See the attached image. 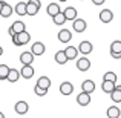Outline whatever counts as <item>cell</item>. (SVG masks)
I'll return each instance as SVG.
<instances>
[{"label": "cell", "instance_id": "obj_37", "mask_svg": "<svg viewBox=\"0 0 121 118\" xmlns=\"http://www.w3.org/2000/svg\"><path fill=\"white\" fill-rule=\"evenodd\" d=\"M2 55H3V48L0 46V57H2Z\"/></svg>", "mask_w": 121, "mask_h": 118}, {"label": "cell", "instance_id": "obj_9", "mask_svg": "<svg viewBox=\"0 0 121 118\" xmlns=\"http://www.w3.org/2000/svg\"><path fill=\"white\" fill-rule=\"evenodd\" d=\"M44 51H46V48H44V44L41 43V41H35V43L32 44V48H31V52L34 54V55H43Z\"/></svg>", "mask_w": 121, "mask_h": 118}, {"label": "cell", "instance_id": "obj_2", "mask_svg": "<svg viewBox=\"0 0 121 118\" xmlns=\"http://www.w3.org/2000/svg\"><path fill=\"white\" fill-rule=\"evenodd\" d=\"M86 28H87V23H86L84 18H75V20L72 22V29H74L75 32H78V34L84 32Z\"/></svg>", "mask_w": 121, "mask_h": 118}, {"label": "cell", "instance_id": "obj_32", "mask_svg": "<svg viewBox=\"0 0 121 118\" xmlns=\"http://www.w3.org/2000/svg\"><path fill=\"white\" fill-rule=\"evenodd\" d=\"M12 44H14V46H22L20 41H18V37H17V35H12Z\"/></svg>", "mask_w": 121, "mask_h": 118}, {"label": "cell", "instance_id": "obj_29", "mask_svg": "<svg viewBox=\"0 0 121 118\" xmlns=\"http://www.w3.org/2000/svg\"><path fill=\"white\" fill-rule=\"evenodd\" d=\"M9 66L6 65H0V80H8V74H9Z\"/></svg>", "mask_w": 121, "mask_h": 118}, {"label": "cell", "instance_id": "obj_14", "mask_svg": "<svg viewBox=\"0 0 121 118\" xmlns=\"http://www.w3.org/2000/svg\"><path fill=\"white\" fill-rule=\"evenodd\" d=\"M65 54H66V57H68L69 60H75L78 57V54H80V51H78V48H75V46H66Z\"/></svg>", "mask_w": 121, "mask_h": 118}, {"label": "cell", "instance_id": "obj_13", "mask_svg": "<svg viewBox=\"0 0 121 118\" xmlns=\"http://www.w3.org/2000/svg\"><path fill=\"white\" fill-rule=\"evenodd\" d=\"M63 14H65L66 20H72L74 22L75 18H77V9H75L74 6H68V8L63 9Z\"/></svg>", "mask_w": 121, "mask_h": 118}, {"label": "cell", "instance_id": "obj_24", "mask_svg": "<svg viewBox=\"0 0 121 118\" xmlns=\"http://www.w3.org/2000/svg\"><path fill=\"white\" fill-rule=\"evenodd\" d=\"M11 14H12V6L9 5V3L5 2V5H3L2 11H0V15H2L3 18H8V17H11Z\"/></svg>", "mask_w": 121, "mask_h": 118}, {"label": "cell", "instance_id": "obj_11", "mask_svg": "<svg viewBox=\"0 0 121 118\" xmlns=\"http://www.w3.org/2000/svg\"><path fill=\"white\" fill-rule=\"evenodd\" d=\"M77 103L78 106H87L91 103V94H86V92L81 91V94L77 95Z\"/></svg>", "mask_w": 121, "mask_h": 118}, {"label": "cell", "instance_id": "obj_1", "mask_svg": "<svg viewBox=\"0 0 121 118\" xmlns=\"http://www.w3.org/2000/svg\"><path fill=\"white\" fill-rule=\"evenodd\" d=\"M23 31H26V26H25V23L22 20H17V22H14V23L9 26V29H8V32H9V35H17V34H20V32H23Z\"/></svg>", "mask_w": 121, "mask_h": 118}, {"label": "cell", "instance_id": "obj_18", "mask_svg": "<svg viewBox=\"0 0 121 118\" xmlns=\"http://www.w3.org/2000/svg\"><path fill=\"white\" fill-rule=\"evenodd\" d=\"M20 77H22V75H20V71H17V69H9L8 80H6V81L15 83V81H18V78H20Z\"/></svg>", "mask_w": 121, "mask_h": 118}, {"label": "cell", "instance_id": "obj_6", "mask_svg": "<svg viewBox=\"0 0 121 118\" xmlns=\"http://www.w3.org/2000/svg\"><path fill=\"white\" fill-rule=\"evenodd\" d=\"M14 109H15V112H17L18 115H25V114L29 110V104H28L26 101H17L15 106H14Z\"/></svg>", "mask_w": 121, "mask_h": 118}, {"label": "cell", "instance_id": "obj_7", "mask_svg": "<svg viewBox=\"0 0 121 118\" xmlns=\"http://www.w3.org/2000/svg\"><path fill=\"white\" fill-rule=\"evenodd\" d=\"M72 92H74V84H72L71 81H63L61 84H60V94L71 95Z\"/></svg>", "mask_w": 121, "mask_h": 118}, {"label": "cell", "instance_id": "obj_12", "mask_svg": "<svg viewBox=\"0 0 121 118\" xmlns=\"http://www.w3.org/2000/svg\"><path fill=\"white\" fill-rule=\"evenodd\" d=\"M95 83L92 81V80H84V81L81 83V91L86 92V94H92V92L95 91Z\"/></svg>", "mask_w": 121, "mask_h": 118}, {"label": "cell", "instance_id": "obj_28", "mask_svg": "<svg viewBox=\"0 0 121 118\" xmlns=\"http://www.w3.org/2000/svg\"><path fill=\"white\" fill-rule=\"evenodd\" d=\"M52 20H54V23H55L57 26H61V25H65L66 17H65V14H63V11L60 12V14H57L55 17H52Z\"/></svg>", "mask_w": 121, "mask_h": 118}, {"label": "cell", "instance_id": "obj_19", "mask_svg": "<svg viewBox=\"0 0 121 118\" xmlns=\"http://www.w3.org/2000/svg\"><path fill=\"white\" fill-rule=\"evenodd\" d=\"M39 11H40L39 6H35L34 3H31V2H26V15H31V17H34V15H35Z\"/></svg>", "mask_w": 121, "mask_h": 118}, {"label": "cell", "instance_id": "obj_23", "mask_svg": "<svg viewBox=\"0 0 121 118\" xmlns=\"http://www.w3.org/2000/svg\"><path fill=\"white\" fill-rule=\"evenodd\" d=\"M55 61L58 63V65H66V63L69 61V58L66 57L65 51H58V52L55 54Z\"/></svg>", "mask_w": 121, "mask_h": 118}, {"label": "cell", "instance_id": "obj_8", "mask_svg": "<svg viewBox=\"0 0 121 118\" xmlns=\"http://www.w3.org/2000/svg\"><path fill=\"white\" fill-rule=\"evenodd\" d=\"M100 20L103 22V23H110V22L113 20V12L107 8L103 9V11L100 12Z\"/></svg>", "mask_w": 121, "mask_h": 118}, {"label": "cell", "instance_id": "obj_27", "mask_svg": "<svg viewBox=\"0 0 121 118\" xmlns=\"http://www.w3.org/2000/svg\"><path fill=\"white\" fill-rule=\"evenodd\" d=\"M110 98H112L113 103H121V89H118L115 86V89H113L112 94H110Z\"/></svg>", "mask_w": 121, "mask_h": 118}, {"label": "cell", "instance_id": "obj_5", "mask_svg": "<svg viewBox=\"0 0 121 118\" xmlns=\"http://www.w3.org/2000/svg\"><path fill=\"white\" fill-rule=\"evenodd\" d=\"M34 57H35V55H34L31 51H29V52H28V51H26V52H22V54H20V61H22V65H23V66L32 65Z\"/></svg>", "mask_w": 121, "mask_h": 118}, {"label": "cell", "instance_id": "obj_36", "mask_svg": "<svg viewBox=\"0 0 121 118\" xmlns=\"http://www.w3.org/2000/svg\"><path fill=\"white\" fill-rule=\"evenodd\" d=\"M3 5H5V2H3V0H0V11H2V8H3Z\"/></svg>", "mask_w": 121, "mask_h": 118}, {"label": "cell", "instance_id": "obj_17", "mask_svg": "<svg viewBox=\"0 0 121 118\" xmlns=\"http://www.w3.org/2000/svg\"><path fill=\"white\" fill-rule=\"evenodd\" d=\"M106 115H107V118H120L121 110H120L118 106H110L109 109L106 110Z\"/></svg>", "mask_w": 121, "mask_h": 118}, {"label": "cell", "instance_id": "obj_22", "mask_svg": "<svg viewBox=\"0 0 121 118\" xmlns=\"http://www.w3.org/2000/svg\"><path fill=\"white\" fill-rule=\"evenodd\" d=\"M15 14L17 15H26V2H18L17 5H15Z\"/></svg>", "mask_w": 121, "mask_h": 118}, {"label": "cell", "instance_id": "obj_26", "mask_svg": "<svg viewBox=\"0 0 121 118\" xmlns=\"http://www.w3.org/2000/svg\"><path fill=\"white\" fill-rule=\"evenodd\" d=\"M110 54H121V40H113L110 44Z\"/></svg>", "mask_w": 121, "mask_h": 118}, {"label": "cell", "instance_id": "obj_30", "mask_svg": "<svg viewBox=\"0 0 121 118\" xmlns=\"http://www.w3.org/2000/svg\"><path fill=\"white\" fill-rule=\"evenodd\" d=\"M103 80H104V81H112V83H115V84H117V80H118V78H117V74H115V72L110 71V72H106V74H104Z\"/></svg>", "mask_w": 121, "mask_h": 118}, {"label": "cell", "instance_id": "obj_25", "mask_svg": "<svg viewBox=\"0 0 121 118\" xmlns=\"http://www.w3.org/2000/svg\"><path fill=\"white\" fill-rule=\"evenodd\" d=\"M17 37H18V41H20L22 46H23V44H28V43H29V40H31V34L26 32V31H23V32L17 34Z\"/></svg>", "mask_w": 121, "mask_h": 118}, {"label": "cell", "instance_id": "obj_10", "mask_svg": "<svg viewBox=\"0 0 121 118\" xmlns=\"http://www.w3.org/2000/svg\"><path fill=\"white\" fill-rule=\"evenodd\" d=\"M20 75H22L23 78H26V80L32 78V77H34V68H32V65L22 66V69H20Z\"/></svg>", "mask_w": 121, "mask_h": 118}, {"label": "cell", "instance_id": "obj_33", "mask_svg": "<svg viewBox=\"0 0 121 118\" xmlns=\"http://www.w3.org/2000/svg\"><path fill=\"white\" fill-rule=\"evenodd\" d=\"M28 2H31V3H34L35 6H39V8H41V2H40V0H28Z\"/></svg>", "mask_w": 121, "mask_h": 118}, {"label": "cell", "instance_id": "obj_15", "mask_svg": "<svg viewBox=\"0 0 121 118\" xmlns=\"http://www.w3.org/2000/svg\"><path fill=\"white\" fill-rule=\"evenodd\" d=\"M72 39V32L69 29H61L58 31V40L61 41V43H69Z\"/></svg>", "mask_w": 121, "mask_h": 118}, {"label": "cell", "instance_id": "obj_21", "mask_svg": "<svg viewBox=\"0 0 121 118\" xmlns=\"http://www.w3.org/2000/svg\"><path fill=\"white\" fill-rule=\"evenodd\" d=\"M37 86H40V87L43 89H49L51 87V80L48 77H44V75H41V77H39V80H37Z\"/></svg>", "mask_w": 121, "mask_h": 118}, {"label": "cell", "instance_id": "obj_38", "mask_svg": "<svg viewBox=\"0 0 121 118\" xmlns=\"http://www.w3.org/2000/svg\"><path fill=\"white\" fill-rule=\"evenodd\" d=\"M0 118H5V114L3 112H0Z\"/></svg>", "mask_w": 121, "mask_h": 118}, {"label": "cell", "instance_id": "obj_31", "mask_svg": "<svg viewBox=\"0 0 121 118\" xmlns=\"http://www.w3.org/2000/svg\"><path fill=\"white\" fill-rule=\"evenodd\" d=\"M34 94H35V95H39V97H44V95L48 94V91H46V89H43V87H40V86H37V84H35V87H34Z\"/></svg>", "mask_w": 121, "mask_h": 118}, {"label": "cell", "instance_id": "obj_3", "mask_svg": "<svg viewBox=\"0 0 121 118\" xmlns=\"http://www.w3.org/2000/svg\"><path fill=\"white\" fill-rule=\"evenodd\" d=\"M78 51H80V54H83V55H89V54L94 51V46H92L91 41L84 40V41H81V43L78 44Z\"/></svg>", "mask_w": 121, "mask_h": 118}, {"label": "cell", "instance_id": "obj_20", "mask_svg": "<svg viewBox=\"0 0 121 118\" xmlns=\"http://www.w3.org/2000/svg\"><path fill=\"white\" fill-rule=\"evenodd\" d=\"M115 83H112V81H104L103 80V83H101V91L103 92H106V94H112V91L115 89Z\"/></svg>", "mask_w": 121, "mask_h": 118}, {"label": "cell", "instance_id": "obj_4", "mask_svg": "<svg viewBox=\"0 0 121 118\" xmlns=\"http://www.w3.org/2000/svg\"><path fill=\"white\" fill-rule=\"evenodd\" d=\"M89 68H91V61H89L87 57L77 58V69H80L81 72H86V71H89Z\"/></svg>", "mask_w": 121, "mask_h": 118}, {"label": "cell", "instance_id": "obj_16", "mask_svg": "<svg viewBox=\"0 0 121 118\" xmlns=\"http://www.w3.org/2000/svg\"><path fill=\"white\" fill-rule=\"evenodd\" d=\"M46 12H48V15H51V17H55L57 14L61 12V8H60L57 3H49L48 8H46Z\"/></svg>", "mask_w": 121, "mask_h": 118}, {"label": "cell", "instance_id": "obj_35", "mask_svg": "<svg viewBox=\"0 0 121 118\" xmlns=\"http://www.w3.org/2000/svg\"><path fill=\"white\" fill-rule=\"evenodd\" d=\"M112 55V58H115V60H120L121 58V54H110Z\"/></svg>", "mask_w": 121, "mask_h": 118}, {"label": "cell", "instance_id": "obj_39", "mask_svg": "<svg viewBox=\"0 0 121 118\" xmlns=\"http://www.w3.org/2000/svg\"><path fill=\"white\" fill-rule=\"evenodd\" d=\"M58 2H68V0H58Z\"/></svg>", "mask_w": 121, "mask_h": 118}, {"label": "cell", "instance_id": "obj_34", "mask_svg": "<svg viewBox=\"0 0 121 118\" xmlns=\"http://www.w3.org/2000/svg\"><path fill=\"white\" fill-rule=\"evenodd\" d=\"M106 2V0H92V3L94 5H97V6H100V5H103V3Z\"/></svg>", "mask_w": 121, "mask_h": 118}]
</instances>
